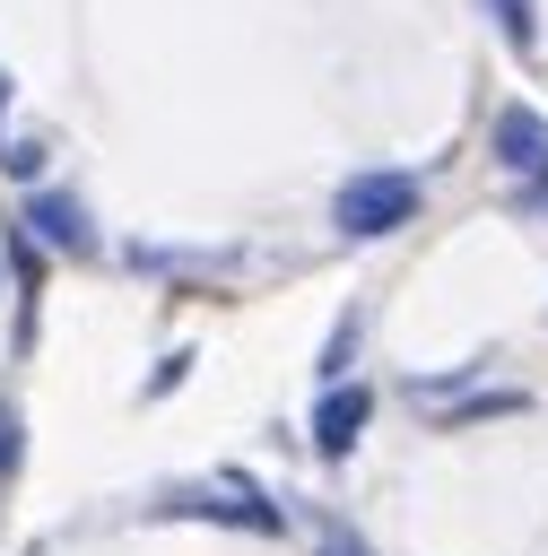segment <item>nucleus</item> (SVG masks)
I'll return each instance as SVG.
<instances>
[{
	"mask_svg": "<svg viewBox=\"0 0 548 556\" xmlns=\"http://www.w3.org/2000/svg\"><path fill=\"white\" fill-rule=\"evenodd\" d=\"M0 113H9V78H0Z\"/></svg>",
	"mask_w": 548,
	"mask_h": 556,
	"instance_id": "9d476101",
	"label": "nucleus"
},
{
	"mask_svg": "<svg viewBox=\"0 0 548 556\" xmlns=\"http://www.w3.org/2000/svg\"><path fill=\"white\" fill-rule=\"evenodd\" d=\"M487 9H496V26H505V43H513V52H531V43H539V9H531V0H487Z\"/></svg>",
	"mask_w": 548,
	"mask_h": 556,
	"instance_id": "423d86ee",
	"label": "nucleus"
},
{
	"mask_svg": "<svg viewBox=\"0 0 548 556\" xmlns=\"http://www.w3.org/2000/svg\"><path fill=\"white\" fill-rule=\"evenodd\" d=\"M513 208H522V217H548V156H539L531 174H513Z\"/></svg>",
	"mask_w": 548,
	"mask_h": 556,
	"instance_id": "0eeeda50",
	"label": "nucleus"
},
{
	"mask_svg": "<svg viewBox=\"0 0 548 556\" xmlns=\"http://www.w3.org/2000/svg\"><path fill=\"white\" fill-rule=\"evenodd\" d=\"M418 200H426V182H418L409 165H374V174H348V182L331 191V226H339L348 243H374V235H400V226L418 217Z\"/></svg>",
	"mask_w": 548,
	"mask_h": 556,
	"instance_id": "f257e3e1",
	"label": "nucleus"
},
{
	"mask_svg": "<svg viewBox=\"0 0 548 556\" xmlns=\"http://www.w3.org/2000/svg\"><path fill=\"white\" fill-rule=\"evenodd\" d=\"M26 226H35L52 252H70V261H96V243H104V235H96V217H87L61 182H35V191H26Z\"/></svg>",
	"mask_w": 548,
	"mask_h": 556,
	"instance_id": "f03ea898",
	"label": "nucleus"
},
{
	"mask_svg": "<svg viewBox=\"0 0 548 556\" xmlns=\"http://www.w3.org/2000/svg\"><path fill=\"white\" fill-rule=\"evenodd\" d=\"M487 148H496V165H505V174H531V165L548 156V122H539L531 104H505V113H496V130H487Z\"/></svg>",
	"mask_w": 548,
	"mask_h": 556,
	"instance_id": "39448f33",
	"label": "nucleus"
},
{
	"mask_svg": "<svg viewBox=\"0 0 548 556\" xmlns=\"http://www.w3.org/2000/svg\"><path fill=\"white\" fill-rule=\"evenodd\" d=\"M322 556H365V547H357L348 530H322Z\"/></svg>",
	"mask_w": 548,
	"mask_h": 556,
	"instance_id": "1a4fd4ad",
	"label": "nucleus"
},
{
	"mask_svg": "<svg viewBox=\"0 0 548 556\" xmlns=\"http://www.w3.org/2000/svg\"><path fill=\"white\" fill-rule=\"evenodd\" d=\"M365 417H374V391H365V382H331V391L313 400V452H322V460H348L357 434H365Z\"/></svg>",
	"mask_w": 548,
	"mask_h": 556,
	"instance_id": "7ed1b4c3",
	"label": "nucleus"
},
{
	"mask_svg": "<svg viewBox=\"0 0 548 556\" xmlns=\"http://www.w3.org/2000/svg\"><path fill=\"white\" fill-rule=\"evenodd\" d=\"M165 513H209V521H244V530H278V513L244 486V478H217V486H174Z\"/></svg>",
	"mask_w": 548,
	"mask_h": 556,
	"instance_id": "20e7f679",
	"label": "nucleus"
},
{
	"mask_svg": "<svg viewBox=\"0 0 548 556\" xmlns=\"http://www.w3.org/2000/svg\"><path fill=\"white\" fill-rule=\"evenodd\" d=\"M9 460H17V417L0 408V478H9Z\"/></svg>",
	"mask_w": 548,
	"mask_h": 556,
	"instance_id": "6e6552de",
	"label": "nucleus"
}]
</instances>
